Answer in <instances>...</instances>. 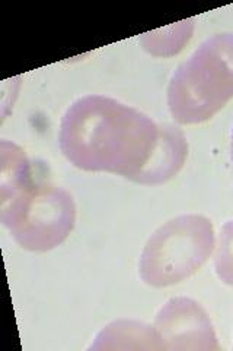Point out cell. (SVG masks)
I'll return each instance as SVG.
<instances>
[{
	"mask_svg": "<svg viewBox=\"0 0 233 351\" xmlns=\"http://www.w3.org/2000/svg\"><path fill=\"white\" fill-rule=\"evenodd\" d=\"M159 135V125L139 110L108 97L87 95L63 116L59 145L76 167L133 180L153 157Z\"/></svg>",
	"mask_w": 233,
	"mask_h": 351,
	"instance_id": "1",
	"label": "cell"
},
{
	"mask_svg": "<svg viewBox=\"0 0 233 351\" xmlns=\"http://www.w3.org/2000/svg\"><path fill=\"white\" fill-rule=\"evenodd\" d=\"M12 166L2 160V221L18 243L29 250H50L74 226L72 196L46 182H37L25 154L12 144Z\"/></svg>",
	"mask_w": 233,
	"mask_h": 351,
	"instance_id": "2",
	"label": "cell"
},
{
	"mask_svg": "<svg viewBox=\"0 0 233 351\" xmlns=\"http://www.w3.org/2000/svg\"><path fill=\"white\" fill-rule=\"evenodd\" d=\"M233 98V34L207 38L180 64L168 86V108L175 122L198 125L216 116Z\"/></svg>",
	"mask_w": 233,
	"mask_h": 351,
	"instance_id": "3",
	"label": "cell"
},
{
	"mask_svg": "<svg viewBox=\"0 0 233 351\" xmlns=\"http://www.w3.org/2000/svg\"><path fill=\"white\" fill-rule=\"evenodd\" d=\"M215 247L212 219L198 214L175 217L154 230L144 245L140 278L156 289L180 284L203 268Z\"/></svg>",
	"mask_w": 233,
	"mask_h": 351,
	"instance_id": "4",
	"label": "cell"
},
{
	"mask_svg": "<svg viewBox=\"0 0 233 351\" xmlns=\"http://www.w3.org/2000/svg\"><path fill=\"white\" fill-rule=\"evenodd\" d=\"M165 350H220L215 326L198 302L175 298L166 302L153 322Z\"/></svg>",
	"mask_w": 233,
	"mask_h": 351,
	"instance_id": "5",
	"label": "cell"
},
{
	"mask_svg": "<svg viewBox=\"0 0 233 351\" xmlns=\"http://www.w3.org/2000/svg\"><path fill=\"white\" fill-rule=\"evenodd\" d=\"M161 135L153 157L131 182L140 184H161L178 174L188 157V142L180 128L169 123L159 125Z\"/></svg>",
	"mask_w": 233,
	"mask_h": 351,
	"instance_id": "6",
	"label": "cell"
},
{
	"mask_svg": "<svg viewBox=\"0 0 233 351\" xmlns=\"http://www.w3.org/2000/svg\"><path fill=\"white\" fill-rule=\"evenodd\" d=\"M90 348L165 350L154 326L136 321H117L108 325Z\"/></svg>",
	"mask_w": 233,
	"mask_h": 351,
	"instance_id": "7",
	"label": "cell"
},
{
	"mask_svg": "<svg viewBox=\"0 0 233 351\" xmlns=\"http://www.w3.org/2000/svg\"><path fill=\"white\" fill-rule=\"evenodd\" d=\"M193 32L194 19H185L178 24L146 32L139 41L141 47L152 56L171 58L184 49L185 44L191 40Z\"/></svg>",
	"mask_w": 233,
	"mask_h": 351,
	"instance_id": "8",
	"label": "cell"
},
{
	"mask_svg": "<svg viewBox=\"0 0 233 351\" xmlns=\"http://www.w3.org/2000/svg\"><path fill=\"white\" fill-rule=\"evenodd\" d=\"M215 271L221 282L233 287V219L223 224L216 240Z\"/></svg>",
	"mask_w": 233,
	"mask_h": 351,
	"instance_id": "9",
	"label": "cell"
},
{
	"mask_svg": "<svg viewBox=\"0 0 233 351\" xmlns=\"http://www.w3.org/2000/svg\"><path fill=\"white\" fill-rule=\"evenodd\" d=\"M230 157H232V164H233V129H232V142H230Z\"/></svg>",
	"mask_w": 233,
	"mask_h": 351,
	"instance_id": "10",
	"label": "cell"
}]
</instances>
